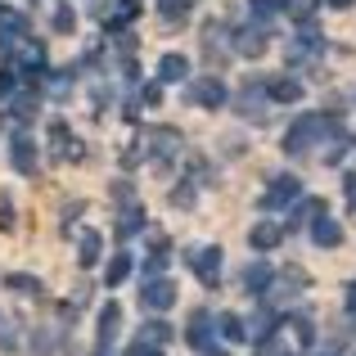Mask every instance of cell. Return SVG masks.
Masks as SVG:
<instances>
[{"label": "cell", "mask_w": 356, "mask_h": 356, "mask_svg": "<svg viewBox=\"0 0 356 356\" xmlns=\"http://www.w3.org/2000/svg\"><path fill=\"white\" fill-rule=\"evenodd\" d=\"M243 284H248L252 293H266V289H270V266H266V261H252V266L243 270Z\"/></svg>", "instance_id": "16"}, {"label": "cell", "mask_w": 356, "mask_h": 356, "mask_svg": "<svg viewBox=\"0 0 356 356\" xmlns=\"http://www.w3.org/2000/svg\"><path fill=\"white\" fill-rule=\"evenodd\" d=\"M181 77H190V59L185 54H163L158 59V81H181Z\"/></svg>", "instance_id": "12"}, {"label": "cell", "mask_w": 356, "mask_h": 356, "mask_svg": "<svg viewBox=\"0 0 356 356\" xmlns=\"http://www.w3.org/2000/svg\"><path fill=\"white\" fill-rule=\"evenodd\" d=\"M140 339L154 343V348H167V343H172V325H167V321H149L145 330H140Z\"/></svg>", "instance_id": "17"}, {"label": "cell", "mask_w": 356, "mask_h": 356, "mask_svg": "<svg viewBox=\"0 0 356 356\" xmlns=\"http://www.w3.org/2000/svg\"><path fill=\"white\" fill-rule=\"evenodd\" d=\"M131 356H158V348H154V343H145V339H140L136 348H131Z\"/></svg>", "instance_id": "35"}, {"label": "cell", "mask_w": 356, "mask_h": 356, "mask_svg": "<svg viewBox=\"0 0 356 356\" xmlns=\"http://www.w3.org/2000/svg\"><path fill=\"white\" fill-rule=\"evenodd\" d=\"M266 95L275 99V104H298V99H302V81L298 77H275L266 86Z\"/></svg>", "instance_id": "8"}, {"label": "cell", "mask_w": 356, "mask_h": 356, "mask_svg": "<svg viewBox=\"0 0 356 356\" xmlns=\"http://www.w3.org/2000/svg\"><path fill=\"white\" fill-rule=\"evenodd\" d=\"M190 95H194V104H203V108H221V104H226V86H221V77H199L190 86Z\"/></svg>", "instance_id": "4"}, {"label": "cell", "mask_w": 356, "mask_h": 356, "mask_svg": "<svg viewBox=\"0 0 356 356\" xmlns=\"http://www.w3.org/2000/svg\"><path fill=\"white\" fill-rule=\"evenodd\" d=\"M293 330V339H298V348H312V339H316V330H312V321H293L289 325Z\"/></svg>", "instance_id": "28"}, {"label": "cell", "mask_w": 356, "mask_h": 356, "mask_svg": "<svg viewBox=\"0 0 356 356\" xmlns=\"http://www.w3.org/2000/svg\"><path fill=\"white\" fill-rule=\"evenodd\" d=\"M348 312H352V316H356V284H352V289H348Z\"/></svg>", "instance_id": "38"}, {"label": "cell", "mask_w": 356, "mask_h": 356, "mask_svg": "<svg viewBox=\"0 0 356 356\" xmlns=\"http://www.w3.org/2000/svg\"><path fill=\"white\" fill-rule=\"evenodd\" d=\"M172 203H176V208H190L194 194H190V190H172Z\"/></svg>", "instance_id": "34"}, {"label": "cell", "mask_w": 356, "mask_h": 356, "mask_svg": "<svg viewBox=\"0 0 356 356\" xmlns=\"http://www.w3.org/2000/svg\"><path fill=\"white\" fill-rule=\"evenodd\" d=\"M190 343H194V348H203V352L212 348V339H208V312H199L190 321Z\"/></svg>", "instance_id": "19"}, {"label": "cell", "mask_w": 356, "mask_h": 356, "mask_svg": "<svg viewBox=\"0 0 356 356\" xmlns=\"http://www.w3.org/2000/svg\"><path fill=\"white\" fill-rule=\"evenodd\" d=\"M248 5H252V14H257V18H275L280 9H284V0H248Z\"/></svg>", "instance_id": "27"}, {"label": "cell", "mask_w": 356, "mask_h": 356, "mask_svg": "<svg viewBox=\"0 0 356 356\" xmlns=\"http://www.w3.org/2000/svg\"><path fill=\"white\" fill-rule=\"evenodd\" d=\"M136 14H140V0H118V14H113V23H108V27H127Z\"/></svg>", "instance_id": "22"}, {"label": "cell", "mask_w": 356, "mask_h": 356, "mask_svg": "<svg viewBox=\"0 0 356 356\" xmlns=\"http://www.w3.org/2000/svg\"><path fill=\"white\" fill-rule=\"evenodd\" d=\"M0 226H5V230L14 226V203H9L5 194H0Z\"/></svg>", "instance_id": "31"}, {"label": "cell", "mask_w": 356, "mask_h": 356, "mask_svg": "<svg viewBox=\"0 0 356 356\" xmlns=\"http://www.w3.org/2000/svg\"><path fill=\"white\" fill-rule=\"evenodd\" d=\"M9 289H36V293H41V284H36L32 275H9Z\"/></svg>", "instance_id": "32"}, {"label": "cell", "mask_w": 356, "mask_h": 356, "mask_svg": "<svg viewBox=\"0 0 356 356\" xmlns=\"http://www.w3.org/2000/svg\"><path fill=\"white\" fill-rule=\"evenodd\" d=\"M140 302H145L149 312H167V307L176 302V284H172V280H158V275H154L145 289H140Z\"/></svg>", "instance_id": "2"}, {"label": "cell", "mask_w": 356, "mask_h": 356, "mask_svg": "<svg viewBox=\"0 0 356 356\" xmlns=\"http://www.w3.org/2000/svg\"><path fill=\"white\" fill-rule=\"evenodd\" d=\"M235 50H239V54H248V59H257V54L266 50V36L248 27V32H239V45H235Z\"/></svg>", "instance_id": "18"}, {"label": "cell", "mask_w": 356, "mask_h": 356, "mask_svg": "<svg viewBox=\"0 0 356 356\" xmlns=\"http://www.w3.org/2000/svg\"><path fill=\"white\" fill-rule=\"evenodd\" d=\"M118 325H122V307H118V302H108L104 312H99V343H104V348L118 339Z\"/></svg>", "instance_id": "14"}, {"label": "cell", "mask_w": 356, "mask_h": 356, "mask_svg": "<svg viewBox=\"0 0 356 356\" xmlns=\"http://www.w3.org/2000/svg\"><path fill=\"white\" fill-rule=\"evenodd\" d=\"M99 252H104V235L99 230H81V243H77V261L81 266H95Z\"/></svg>", "instance_id": "11"}, {"label": "cell", "mask_w": 356, "mask_h": 356, "mask_svg": "<svg viewBox=\"0 0 356 356\" xmlns=\"http://www.w3.org/2000/svg\"><path fill=\"white\" fill-rule=\"evenodd\" d=\"M239 108H243V118H266V113H261V99L252 95V86L239 95Z\"/></svg>", "instance_id": "26"}, {"label": "cell", "mask_w": 356, "mask_h": 356, "mask_svg": "<svg viewBox=\"0 0 356 356\" xmlns=\"http://www.w3.org/2000/svg\"><path fill=\"white\" fill-rule=\"evenodd\" d=\"M190 266H194V275L212 289V284H217V275H221V248H199L190 257Z\"/></svg>", "instance_id": "5"}, {"label": "cell", "mask_w": 356, "mask_h": 356, "mask_svg": "<svg viewBox=\"0 0 356 356\" xmlns=\"http://www.w3.org/2000/svg\"><path fill=\"white\" fill-rule=\"evenodd\" d=\"M140 221H145V208H140V203H131V208L122 212V221H118V235H136Z\"/></svg>", "instance_id": "21"}, {"label": "cell", "mask_w": 356, "mask_h": 356, "mask_svg": "<svg viewBox=\"0 0 356 356\" xmlns=\"http://www.w3.org/2000/svg\"><path fill=\"white\" fill-rule=\"evenodd\" d=\"M14 90V72H0V95H9Z\"/></svg>", "instance_id": "36"}, {"label": "cell", "mask_w": 356, "mask_h": 356, "mask_svg": "<svg viewBox=\"0 0 356 356\" xmlns=\"http://www.w3.org/2000/svg\"><path fill=\"white\" fill-rule=\"evenodd\" d=\"M284 5H289V9H293V14H298V18H312V9H316V5H321V0H284Z\"/></svg>", "instance_id": "29"}, {"label": "cell", "mask_w": 356, "mask_h": 356, "mask_svg": "<svg viewBox=\"0 0 356 356\" xmlns=\"http://www.w3.org/2000/svg\"><path fill=\"white\" fill-rule=\"evenodd\" d=\"M298 199H302V181H298V176H275L261 203H266V208H284V203H298Z\"/></svg>", "instance_id": "3"}, {"label": "cell", "mask_w": 356, "mask_h": 356, "mask_svg": "<svg viewBox=\"0 0 356 356\" xmlns=\"http://www.w3.org/2000/svg\"><path fill=\"white\" fill-rule=\"evenodd\" d=\"M343 194H348V208H356V172L343 181Z\"/></svg>", "instance_id": "33"}, {"label": "cell", "mask_w": 356, "mask_h": 356, "mask_svg": "<svg viewBox=\"0 0 356 356\" xmlns=\"http://www.w3.org/2000/svg\"><path fill=\"white\" fill-rule=\"evenodd\" d=\"M217 325H221V339H226V343H243V339H248V325H243V316H235V312H221Z\"/></svg>", "instance_id": "13"}, {"label": "cell", "mask_w": 356, "mask_h": 356, "mask_svg": "<svg viewBox=\"0 0 356 356\" xmlns=\"http://www.w3.org/2000/svg\"><path fill=\"white\" fill-rule=\"evenodd\" d=\"M131 275V252H118L113 261H108V270H104V280L108 284H122V280Z\"/></svg>", "instance_id": "20"}, {"label": "cell", "mask_w": 356, "mask_h": 356, "mask_svg": "<svg viewBox=\"0 0 356 356\" xmlns=\"http://www.w3.org/2000/svg\"><path fill=\"white\" fill-rule=\"evenodd\" d=\"M321 212H325L321 199H298V221H316Z\"/></svg>", "instance_id": "25"}, {"label": "cell", "mask_w": 356, "mask_h": 356, "mask_svg": "<svg viewBox=\"0 0 356 356\" xmlns=\"http://www.w3.org/2000/svg\"><path fill=\"white\" fill-rule=\"evenodd\" d=\"M325 5H334V9H352L356 0H325Z\"/></svg>", "instance_id": "37"}, {"label": "cell", "mask_w": 356, "mask_h": 356, "mask_svg": "<svg viewBox=\"0 0 356 356\" xmlns=\"http://www.w3.org/2000/svg\"><path fill=\"white\" fill-rule=\"evenodd\" d=\"M280 239H284V221H257V226L248 230V243H252L257 252H270Z\"/></svg>", "instance_id": "6"}, {"label": "cell", "mask_w": 356, "mask_h": 356, "mask_svg": "<svg viewBox=\"0 0 356 356\" xmlns=\"http://www.w3.org/2000/svg\"><path fill=\"white\" fill-rule=\"evenodd\" d=\"M190 5H194V0H163V18H167V23H176V18L190 14Z\"/></svg>", "instance_id": "24"}, {"label": "cell", "mask_w": 356, "mask_h": 356, "mask_svg": "<svg viewBox=\"0 0 356 356\" xmlns=\"http://www.w3.org/2000/svg\"><path fill=\"white\" fill-rule=\"evenodd\" d=\"M50 140L59 145V158H68V163H77V158H81V145H77V140H68L63 122H54V127H50Z\"/></svg>", "instance_id": "15"}, {"label": "cell", "mask_w": 356, "mask_h": 356, "mask_svg": "<svg viewBox=\"0 0 356 356\" xmlns=\"http://www.w3.org/2000/svg\"><path fill=\"white\" fill-rule=\"evenodd\" d=\"M32 108H36L32 95H18V99H14V118H32Z\"/></svg>", "instance_id": "30"}, {"label": "cell", "mask_w": 356, "mask_h": 356, "mask_svg": "<svg viewBox=\"0 0 356 356\" xmlns=\"http://www.w3.org/2000/svg\"><path fill=\"white\" fill-rule=\"evenodd\" d=\"M149 145H154V163H158V167H167V158L181 149V136L163 127V131H154V136H149Z\"/></svg>", "instance_id": "9"}, {"label": "cell", "mask_w": 356, "mask_h": 356, "mask_svg": "<svg viewBox=\"0 0 356 356\" xmlns=\"http://www.w3.org/2000/svg\"><path fill=\"white\" fill-rule=\"evenodd\" d=\"M77 27V14H72V5H59L54 9V32H72Z\"/></svg>", "instance_id": "23"}, {"label": "cell", "mask_w": 356, "mask_h": 356, "mask_svg": "<svg viewBox=\"0 0 356 356\" xmlns=\"http://www.w3.org/2000/svg\"><path fill=\"white\" fill-rule=\"evenodd\" d=\"M312 239L321 243V248H339V243H343V226L321 212V217H316V226H312Z\"/></svg>", "instance_id": "10"}, {"label": "cell", "mask_w": 356, "mask_h": 356, "mask_svg": "<svg viewBox=\"0 0 356 356\" xmlns=\"http://www.w3.org/2000/svg\"><path fill=\"white\" fill-rule=\"evenodd\" d=\"M9 158H14V167L23 176H36V145L27 136H14V145H9Z\"/></svg>", "instance_id": "7"}, {"label": "cell", "mask_w": 356, "mask_h": 356, "mask_svg": "<svg viewBox=\"0 0 356 356\" xmlns=\"http://www.w3.org/2000/svg\"><path fill=\"white\" fill-rule=\"evenodd\" d=\"M325 131H330V118L307 113V118H298L293 127H289L284 149H289V154H307V149H312V140H316V136H325Z\"/></svg>", "instance_id": "1"}]
</instances>
